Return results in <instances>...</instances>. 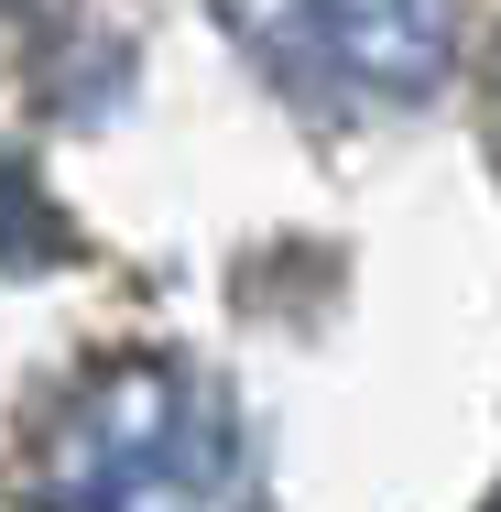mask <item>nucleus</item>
I'll return each mask as SVG.
<instances>
[{
	"instance_id": "obj_1",
	"label": "nucleus",
	"mask_w": 501,
	"mask_h": 512,
	"mask_svg": "<svg viewBox=\"0 0 501 512\" xmlns=\"http://www.w3.org/2000/svg\"><path fill=\"white\" fill-rule=\"evenodd\" d=\"M229 22L316 109H414L458 55V0H229Z\"/></svg>"
}]
</instances>
